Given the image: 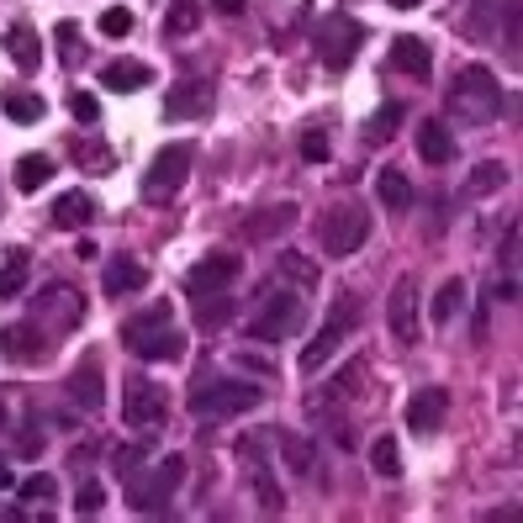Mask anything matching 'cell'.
<instances>
[{
  "instance_id": "33",
  "label": "cell",
  "mask_w": 523,
  "mask_h": 523,
  "mask_svg": "<svg viewBox=\"0 0 523 523\" xmlns=\"http://www.w3.org/2000/svg\"><path fill=\"white\" fill-rule=\"evenodd\" d=\"M27 275H32V254L27 249H11L6 265H0V296H6V302H11V296H22L27 291Z\"/></svg>"
},
{
  "instance_id": "17",
  "label": "cell",
  "mask_w": 523,
  "mask_h": 523,
  "mask_svg": "<svg viewBox=\"0 0 523 523\" xmlns=\"http://www.w3.org/2000/svg\"><path fill=\"white\" fill-rule=\"evenodd\" d=\"M64 391H69V402L80 407V413H101V407H106V381H101V365H96V360H85L80 370H69Z\"/></svg>"
},
{
  "instance_id": "34",
  "label": "cell",
  "mask_w": 523,
  "mask_h": 523,
  "mask_svg": "<svg viewBox=\"0 0 523 523\" xmlns=\"http://www.w3.org/2000/svg\"><path fill=\"white\" fill-rule=\"evenodd\" d=\"M0 106H6V117L16 122V127H32V122H43V96H32V90H6V101H0Z\"/></svg>"
},
{
  "instance_id": "5",
  "label": "cell",
  "mask_w": 523,
  "mask_h": 523,
  "mask_svg": "<svg viewBox=\"0 0 523 523\" xmlns=\"http://www.w3.org/2000/svg\"><path fill=\"white\" fill-rule=\"evenodd\" d=\"M164 418H170V397H164V386H154L148 376H133L122 386V423L133 428V434H159Z\"/></svg>"
},
{
  "instance_id": "40",
  "label": "cell",
  "mask_w": 523,
  "mask_h": 523,
  "mask_svg": "<svg viewBox=\"0 0 523 523\" xmlns=\"http://www.w3.org/2000/svg\"><path fill=\"white\" fill-rule=\"evenodd\" d=\"M74 159H80L90 175H106L111 170V148L96 143V138H74Z\"/></svg>"
},
{
  "instance_id": "25",
  "label": "cell",
  "mask_w": 523,
  "mask_h": 523,
  "mask_svg": "<svg viewBox=\"0 0 523 523\" xmlns=\"http://www.w3.org/2000/svg\"><path fill=\"white\" fill-rule=\"evenodd\" d=\"M90 217H96V201H90L85 191H64L59 201H53V228H64V233H80Z\"/></svg>"
},
{
  "instance_id": "28",
  "label": "cell",
  "mask_w": 523,
  "mask_h": 523,
  "mask_svg": "<svg viewBox=\"0 0 523 523\" xmlns=\"http://www.w3.org/2000/svg\"><path fill=\"white\" fill-rule=\"evenodd\" d=\"M291 222H296V207H291V201H275V207L254 212V217L244 222V233H249V238H280Z\"/></svg>"
},
{
  "instance_id": "42",
  "label": "cell",
  "mask_w": 523,
  "mask_h": 523,
  "mask_svg": "<svg viewBox=\"0 0 523 523\" xmlns=\"http://www.w3.org/2000/svg\"><path fill=\"white\" fill-rule=\"evenodd\" d=\"M143 460H148L143 444H127V450H117V460H111V471H117L122 481H133V476L143 471Z\"/></svg>"
},
{
  "instance_id": "31",
  "label": "cell",
  "mask_w": 523,
  "mask_h": 523,
  "mask_svg": "<svg viewBox=\"0 0 523 523\" xmlns=\"http://www.w3.org/2000/svg\"><path fill=\"white\" fill-rule=\"evenodd\" d=\"M275 280H291L296 291H317V265L307 254H296V249H286L275 259Z\"/></svg>"
},
{
  "instance_id": "26",
  "label": "cell",
  "mask_w": 523,
  "mask_h": 523,
  "mask_svg": "<svg viewBox=\"0 0 523 523\" xmlns=\"http://www.w3.org/2000/svg\"><path fill=\"white\" fill-rule=\"evenodd\" d=\"M376 196H381L386 212H407V207H413V180H407L397 164H386V170L376 175Z\"/></svg>"
},
{
  "instance_id": "22",
  "label": "cell",
  "mask_w": 523,
  "mask_h": 523,
  "mask_svg": "<svg viewBox=\"0 0 523 523\" xmlns=\"http://www.w3.org/2000/svg\"><path fill=\"white\" fill-rule=\"evenodd\" d=\"M418 159H423V164H450V159H455V133H450V122H439V117L418 122Z\"/></svg>"
},
{
  "instance_id": "10",
  "label": "cell",
  "mask_w": 523,
  "mask_h": 523,
  "mask_svg": "<svg viewBox=\"0 0 523 523\" xmlns=\"http://www.w3.org/2000/svg\"><path fill=\"white\" fill-rule=\"evenodd\" d=\"M191 159H196L191 143H164L154 154V164H148V175H143V196L148 201H170L185 185V175H191Z\"/></svg>"
},
{
  "instance_id": "15",
  "label": "cell",
  "mask_w": 523,
  "mask_h": 523,
  "mask_svg": "<svg viewBox=\"0 0 523 523\" xmlns=\"http://www.w3.org/2000/svg\"><path fill=\"white\" fill-rule=\"evenodd\" d=\"M238 455H244V471L254 481V492H259V508L280 513V508H286V497H280V481L270 476V460L259 455V439H244V444H238Z\"/></svg>"
},
{
  "instance_id": "7",
  "label": "cell",
  "mask_w": 523,
  "mask_h": 523,
  "mask_svg": "<svg viewBox=\"0 0 523 523\" xmlns=\"http://www.w3.org/2000/svg\"><path fill=\"white\" fill-rule=\"evenodd\" d=\"M354 323H360V302H354V296H339V307L328 312V323L317 328L312 339H307V349H302V370H307V376L333 360V349H339L349 333H354Z\"/></svg>"
},
{
  "instance_id": "45",
  "label": "cell",
  "mask_w": 523,
  "mask_h": 523,
  "mask_svg": "<svg viewBox=\"0 0 523 523\" xmlns=\"http://www.w3.org/2000/svg\"><path fill=\"white\" fill-rule=\"evenodd\" d=\"M69 111H74V122H96V117H101V101L90 96V90H74V96H69Z\"/></svg>"
},
{
  "instance_id": "32",
  "label": "cell",
  "mask_w": 523,
  "mask_h": 523,
  "mask_svg": "<svg viewBox=\"0 0 523 523\" xmlns=\"http://www.w3.org/2000/svg\"><path fill=\"white\" fill-rule=\"evenodd\" d=\"M365 386V360H349L344 370H339V381H333L328 391H317V397H312V407H328V402H349L354 397V391H360Z\"/></svg>"
},
{
  "instance_id": "37",
  "label": "cell",
  "mask_w": 523,
  "mask_h": 523,
  "mask_svg": "<svg viewBox=\"0 0 523 523\" xmlns=\"http://www.w3.org/2000/svg\"><path fill=\"white\" fill-rule=\"evenodd\" d=\"M502 185H508V164H502V159H481L471 170V180H465V191L487 196V191H502Z\"/></svg>"
},
{
  "instance_id": "13",
  "label": "cell",
  "mask_w": 523,
  "mask_h": 523,
  "mask_svg": "<svg viewBox=\"0 0 523 523\" xmlns=\"http://www.w3.org/2000/svg\"><path fill=\"white\" fill-rule=\"evenodd\" d=\"M212 111V80H175V90L164 96V117L170 122H191V117H207Z\"/></svg>"
},
{
  "instance_id": "43",
  "label": "cell",
  "mask_w": 523,
  "mask_h": 523,
  "mask_svg": "<svg viewBox=\"0 0 523 523\" xmlns=\"http://www.w3.org/2000/svg\"><path fill=\"white\" fill-rule=\"evenodd\" d=\"M101 32L106 37H127V32H133V11H127V6H106L101 11Z\"/></svg>"
},
{
  "instance_id": "24",
  "label": "cell",
  "mask_w": 523,
  "mask_h": 523,
  "mask_svg": "<svg viewBox=\"0 0 523 523\" xmlns=\"http://www.w3.org/2000/svg\"><path fill=\"white\" fill-rule=\"evenodd\" d=\"M280 465H286L291 476L312 481V476H317V450H312V439H307V434H280Z\"/></svg>"
},
{
  "instance_id": "36",
  "label": "cell",
  "mask_w": 523,
  "mask_h": 523,
  "mask_svg": "<svg viewBox=\"0 0 523 523\" xmlns=\"http://www.w3.org/2000/svg\"><path fill=\"white\" fill-rule=\"evenodd\" d=\"M196 27H201L196 0H170V11H164V37H191Z\"/></svg>"
},
{
  "instance_id": "38",
  "label": "cell",
  "mask_w": 523,
  "mask_h": 523,
  "mask_svg": "<svg viewBox=\"0 0 523 523\" xmlns=\"http://www.w3.org/2000/svg\"><path fill=\"white\" fill-rule=\"evenodd\" d=\"M370 471L386 476V481L402 476V450H397V439H391V434H381L376 444H370Z\"/></svg>"
},
{
  "instance_id": "1",
  "label": "cell",
  "mask_w": 523,
  "mask_h": 523,
  "mask_svg": "<svg viewBox=\"0 0 523 523\" xmlns=\"http://www.w3.org/2000/svg\"><path fill=\"white\" fill-rule=\"evenodd\" d=\"M170 302H154V307H143L138 317H127L122 323V344L138 354V360H180L185 354V333H175L170 323Z\"/></svg>"
},
{
  "instance_id": "14",
  "label": "cell",
  "mask_w": 523,
  "mask_h": 523,
  "mask_svg": "<svg viewBox=\"0 0 523 523\" xmlns=\"http://www.w3.org/2000/svg\"><path fill=\"white\" fill-rule=\"evenodd\" d=\"M386 323L397 333V344H418V280H397V286H391Z\"/></svg>"
},
{
  "instance_id": "23",
  "label": "cell",
  "mask_w": 523,
  "mask_h": 523,
  "mask_svg": "<svg viewBox=\"0 0 523 523\" xmlns=\"http://www.w3.org/2000/svg\"><path fill=\"white\" fill-rule=\"evenodd\" d=\"M0 43H6V53L16 59V69H37V64H43V37H37L27 22H11Z\"/></svg>"
},
{
  "instance_id": "6",
  "label": "cell",
  "mask_w": 523,
  "mask_h": 523,
  "mask_svg": "<svg viewBox=\"0 0 523 523\" xmlns=\"http://www.w3.org/2000/svg\"><path fill=\"white\" fill-rule=\"evenodd\" d=\"M32 323L59 339V333H69V328L85 323V296L74 291V286H64V280H53V286H43V291L32 296Z\"/></svg>"
},
{
  "instance_id": "11",
  "label": "cell",
  "mask_w": 523,
  "mask_h": 523,
  "mask_svg": "<svg viewBox=\"0 0 523 523\" xmlns=\"http://www.w3.org/2000/svg\"><path fill=\"white\" fill-rule=\"evenodd\" d=\"M365 238H370V212L365 207H333L328 217H323V249L333 254V259H349V254H360L365 249Z\"/></svg>"
},
{
  "instance_id": "9",
  "label": "cell",
  "mask_w": 523,
  "mask_h": 523,
  "mask_svg": "<svg viewBox=\"0 0 523 523\" xmlns=\"http://www.w3.org/2000/svg\"><path fill=\"white\" fill-rule=\"evenodd\" d=\"M180 481H185V460H180V455H164L148 476L138 471L133 481H127V487H133V508H138V513H164Z\"/></svg>"
},
{
  "instance_id": "39",
  "label": "cell",
  "mask_w": 523,
  "mask_h": 523,
  "mask_svg": "<svg viewBox=\"0 0 523 523\" xmlns=\"http://www.w3.org/2000/svg\"><path fill=\"white\" fill-rule=\"evenodd\" d=\"M53 37H59V59H64V69H80V64H85L80 27H74V22H59V27H53Z\"/></svg>"
},
{
  "instance_id": "18",
  "label": "cell",
  "mask_w": 523,
  "mask_h": 523,
  "mask_svg": "<svg viewBox=\"0 0 523 523\" xmlns=\"http://www.w3.org/2000/svg\"><path fill=\"white\" fill-rule=\"evenodd\" d=\"M101 286H106V296H138L143 286H148V270H143V259H133V254H117V259H106V270H101Z\"/></svg>"
},
{
  "instance_id": "12",
  "label": "cell",
  "mask_w": 523,
  "mask_h": 523,
  "mask_svg": "<svg viewBox=\"0 0 523 523\" xmlns=\"http://www.w3.org/2000/svg\"><path fill=\"white\" fill-rule=\"evenodd\" d=\"M238 275H244V254H238V249H217V254H207V259L191 270V280H185V286H191V296H196V291H228Z\"/></svg>"
},
{
  "instance_id": "50",
  "label": "cell",
  "mask_w": 523,
  "mask_h": 523,
  "mask_svg": "<svg viewBox=\"0 0 523 523\" xmlns=\"http://www.w3.org/2000/svg\"><path fill=\"white\" fill-rule=\"evenodd\" d=\"M0 423H6V418H0Z\"/></svg>"
},
{
  "instance_id": "29",
  "label": "cell",
  "mask_w": 523,
  "mask_h": 523,
  "mask_svg": "<svg viewBox=\"0 0 523 523\" xmlns=\"http://www.w3.org/2000/svg\"><path fill=\"white\" fill-rule=\"evenodd\" d=\"M53 170H59V164H53L48 154H22V159H16V191H22V196L43 191V185L53 180Z\"/></svg>"
},
{
  "instance_id": "44",
  "label": "cell",
  "mask_w": 523,
  "mask_h": 523,
  "mask_svg": "<svg viewBox=\"0 0 523 523\" xmlns=\"http://www.w3.org/2000/svg\"><path fill=\"white\" fill-rule=\"evenodd\" d=\"M302 159L307 164H328V133L323 127H307L302 133Z\"/></svg>"
},
{
  "instance_id": "47",
  "label": "cell",
  "mask_w": 523,
  "mask_h": 523,
  "mask_svg": "<svg viewBox=\"0 0 523 523\" xmlns=\"http://www.w3.org/2000/svg\"><path fill=\"white\" fill-rule=\"evenodd\" d=\"M244 6H249V0H212V11H222V16H238Z\"/></svg>"
},
{
  "instance_id": "16",
  "label": "cell",
  "mask_w": 523,
  "mask_h": 523,
  "mask_svg": "<svg viewBox=\"0 0 523 523\" xmlns=\"http://www.w3.org/2000/svg\"><path fill=\"white\" fill-rule=\"evenodd\" d=\"M444 418H450V397H444L439 386H423L418 397L407 402V428H413L418 439L439 434V428H444Z\"/></svg>"
},
{
  "instance_id": "8",
  "label": "cell",
  "mask_w": 523,
  "mask_h": 523,
  "mask_svg": "<svg viewBox=\"0 0 523 523\" xmlns=\"http://www.w3.org/2000/svg\"><path fill=\"white\" fill-rule=\"evenodd\" d=\"M317 59H323L328 69H344V64H354V53H360V43H365V27L354 22V16H344V11H333V16H323L317 22Z\"/></svg>"
},
{
  "instance_id": "27",
  "label": "cell",
  "mask_w": 523,
  "mask_h": 523,
  "mask_svg": "<svg viewBox=\"0 0 523 523\" xmlns=\"http://www.w3.org/2000/svg\"><path fill=\"white\" fill-rule=\"evenodd\" d=\"M465 302H471V286L465 280H444L439 296H434V307H428V317H434V328H450L455 317L465 312Z\"/></svg>"
},
{
  "instance_id": "48",
  "label": "cell",
  "mask_w": 523,
  "mask_h": 523,
  "mask_svg": "<svg viewBox=\"0 0 523 523\" xmlns=\"http://www.w3.org/2000/svg\"><path fill=\"white\" fill-rule=\"evenodd\" d=\"M6 487H16V476H11V465L0 460V492H6Z\"/></svg>"
},
{
  "instance_id": "35",
  "label": "cell",
  "mask_w": 523,
  "mask_h": 523,
  "mask_svg": "<svg viewBox=\"0 0 523 523\" xmlns=\"http://www.w3.org/2000/svg\"><path fill=\"white\" fill-rule=\"evenodd\" d=\"M407 122V106L402 101H386L381 111H376V117H370V127H365V138L370 143H391V138H397V127Z\"/></svg>"
},
{
  "instance_id": "46",
  "label": "cell",
  "mask_w": 523,
  "mask_h": 523,
  "mask_svg": "<svg viewBox=\"0 0 523 523\" xmlns=\"http://www.w3.org/2000/svg\"><path fill=\"white\" fill-rule=\"evenodd\" d=\"M74 508H80V513H101V508H106V492H101V481H85V487L74 492Z\"/></svg>"
},
{
  "instance_id": "21",
  "label": "cell",
  "mask_w": 523,
  "mask_h": 523,
  "mask_svg": "<svg viewBox=\"0 0 523 523\" xmlns=\"http://www.w3.org/2000/svg\"><path fill=\"white\" fill-rule=\"evenodd\" d=\"M148 80H154V74H148L143 59H111V64L101 69V85L111 90V96H138Z\"/></svg>"
},
{
  "instance_id": "19",
  "label": "cell",
  "mask_w": 523,
  "mask_h": 523,
  "mask_svg": "<svg viewBox=\"0 0 523 523\" xmlns=\"http://www.w3.org/2000/svg\"><path fill=\"white\" fill-rule=\"evenodd\" d=\"M37 333H43L37 323H11V328H0V349H6L16 365H32L48 354V339H37Z\"/></svg>"
},
{
  "instance_id": "49",
  "label": "cell",
  "mask_w": 523,
  "mask_h": 523,
  "mask_svg": "<svg viewBox=\"0 0 523 523\" xmlns=\"http://www.w3.org/2000/svg\"><path fill=\"white\" fill-rule=\"evenodd\" d=\"M391 6H397V11H413V6H423V0H391Z\"/></svg>"
},
{
  "instance_id": "3",
  "label": "cell",
  "mask_w": 523,
  "mask_h": 523,
  "mask_svg": "<svg viewBox=\"0 0 523 523\" xmlns=\"http://www.w3.org/2000/svg\"><path fill=\"white\" fill-rule=\"evenodd\" d=\"M450 111H455L465 127H492L497 111H502V85H497V74L481 69V64L460 69L455 85H450Z\"/></svg>"
},
{
  "instance_id": "4",
  "label": "cell",
  "mask_w": 523,
  "mask_h": 523,
  "mask_svg": "<svg viewBox=\"0 0 523 523\" xmlns=\"http://www.w3.org/2000/svg\"><path fill=\"white\" fill-rule=\"evenodd\" d=\"M259 402H265V391L254 381H238V376H217V381L191 386V413L196 418H238V413H254Z\"/></svg>"
},
{
  "instance_id": "30",
  "label": "cell",
  "mask_w": 523,
  "mask_h": 523,
  "mask_svg": "<svg viewBox=\"0 0 523 523\" xmlns=\"http://www.w3.org/2000/svg\"><path fill=\"white\" fill-rule=\"evenodd\" d=\"M196 328H222L233 317V291H196Z\"/></svg>"
},
{
  "instance_id": "41",
  "label": "cell",
  "mask_w": 523,
  "mask_h": 523,
  "mask_svg": "<svg viewBox=\"0 0 523 523\" xmlns=\"http://www.w3.org/2000/svg\"><path fill=\"white\" fill-rule=\"evenodd\" d=\"M16 492H22V502H53L59 497V481H53L48 471H32V476L16 481Z\"/></svg>"
},
{
  "instance_id": "2",
  "label": "cell",
  "mask_w": 523,
  "mask_h": 523,
  "mask_svg": "<svg viewBox=\"0 0 523 523\" xmlns=\"http://www.w3.org/2000/svg\"><path fill=\"white\" fill-rule=\"evenodd\" d=\"M307 323V291H286V286H270L254 296L249 307V333L259 344H275V339H291L296 328Z\"/></svg>"
},
{
  "instance_id": "20",
  "label": "cell",
  "mask_w": 523,
  "mask_h": 523,
  "mask_svg": "<svg viewBox=\"0 0 523 523\" xmlns=\"http://www.w3.org/2000/svg\"><path fill=\"white\" fill-rule=\"evenodd\" d=\"M391 69L413 74V80H428V69H434V48L423 43V37H391Z\"/></svg>"
}]
</instances>
